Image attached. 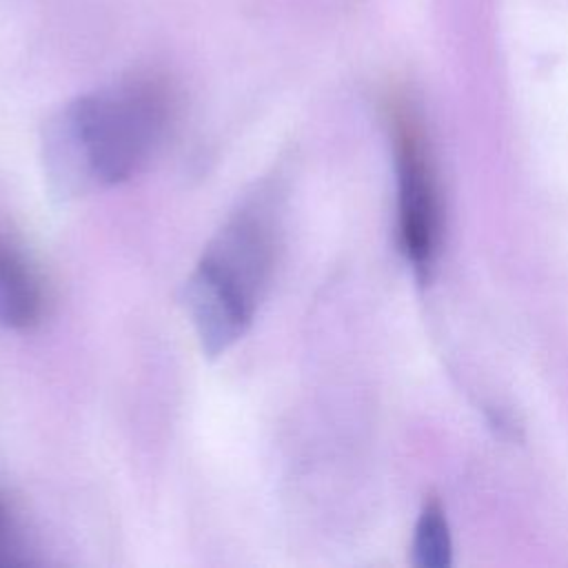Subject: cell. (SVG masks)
I'll return each instance as SVG.
<instances>
[{"instance_id": "obj_5", "label": "cell", "mask_w": 568, "mask_h": 568, "mask_svg": "<svg viewBox=\"0 0 568 568\" xmlns=\"http://www.w3.org/2000/svg\"><path fill=\"white\" fill-rule=\"evenodd\" d=\"M415 566L446 568L450 566V535L442 506L433 499L424 506L415 528Z\"/></svg>"}, {"instance_id": "obj_1", "label": "cell", "mask_w": 568, "mask_h": 568, "mask_svg": "<svg viewBox=\"0 0 568 568\" xmlns=\"http://www.w3.org/2000/svg\"><path fill=\"white\" fill-rule=\"evenodd\" d=\"M169 122V93L149 78L75 98L44 126L42 169L51 193L69 200L131 180L155 158Z\"/></svg>"}, {"instance_id": "obj_3", "label": "cell", "mask_w": 568, "mask_h": 568, "mask_svg": "<svg viewBox=\"0 0 568 568\" xmlns=\"http://www.w3.org/2000/svg\"><path fill=\"white\" fill-rule=\"evenodd\" d=\"M399 184V237L415 273L426 280L439 246V200L424 129L413 109L393 104Z\"/></svg>"}, {"instance_id": "obj_2", "label": "cell", "mask_w": 568, "mask_h": 568, "mask_svg": "<svg viewBox=\"0 0 568 568\" xmlns=\"http://www.w3.org/2000/svg\"><path fill=\"white\" fill-rule=\"evenodd\" d=\"M280 211L277 186L257 184L204 246L184 284V304L209 357L229 351L255 320L277 262Z\"/></svg>"}, {"instance_id": "obj_4", "label": "cell", "mask_w": 568, "mask_h": 568, "mask_svg": "<svg viewBox=\"0 0 568 568\" xmlns=\"http://www.w3.org/2000/svg\"><path fill=\"white\" fill-rule=\"evenodd\" d=\"M42 286L22 248L0 233V324L29 331L42 317Z\"/></svg>"}]
</instances>
